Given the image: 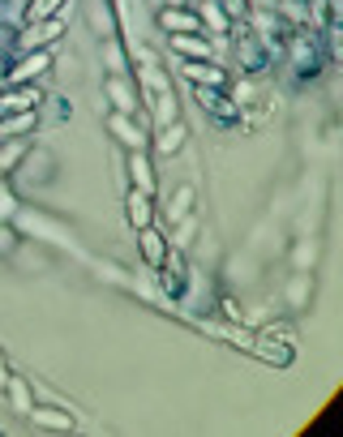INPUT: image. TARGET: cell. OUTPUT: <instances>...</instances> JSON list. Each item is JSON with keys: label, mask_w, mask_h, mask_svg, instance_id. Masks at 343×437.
<instances>
[{"label": "cell", "mask_w": 343, "mask_h": 437, "mask_svg": "<svg viewBox=\"0 0 343 437\" xmlns=\"http://www.w3.org/2000/svg\"><path fill=\"white\" fill-rule=\"evenodd\" d=\"M26 103H35V94L26 90V94H9V99H0V116H9V112H22Z\"/></svg>", "instance_id": "6da1fadb"}, {"label": "cell", "mask_w": 343, "mask_h": 437, "mask_svg": "<svg viewBox=\"0 0 343 437\" xmlns=\"http://www.w3.org/2000/svg\"><path fill=\"white\" fill-rule=\"evenodd\" d=\"M56 5H60V0H39V5H35V9H31V18H35V13H39V18H43V13H52V9H56Z\"/></svg>", "instance_id": "7a4b0ae2"}]
</instances>
